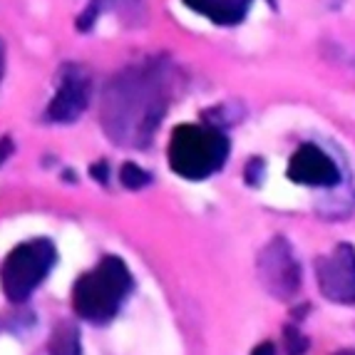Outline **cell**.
Here are the masks:
<instances>
[{"label": "cell", "mask_w": 355, "mask_h": 355, "mask_svg": "<svg viewBox=\"0 0 355 355\" xmlns=\"http://www.w3.org/2000/svg\"><path fill=\"white\" fill-rule=\"evenodd\" d=\"M172 70L142 62L114 75L102 95V127L119 147H144L169 107Z\"/></svg>", "instance_id": "1"}, {"label": "cell", "mask_w": 355, "mask_h": 355, "mask_svg": "<svg viewBox=\"0 0 355 355\" xmlns=\"http://www.w3.org/2000/svg\"><path fill=\"white\" fill-rule=\"evenodd\" d=\"M132 291V273L119 256H105L92 271L83 273L72 288V308L89 323H107Z\"/></svg>", "instance_id": "2"}, {"label": "cell", "mask_w": 355, "mask_h": 355, "mask_svg": "<svg viewBox=\"0 0 355 355\" xmlns=\"http://www.w3.org/2000/svg\"><path fill=\"white\" fill-rule=\"evenodd\" d=\"M166 157H169V166L179 177L202 182L224 166L229 157V139L219 127L179 125L172 132Z\"/></svg>", "instance_id": "3"}, {"label": "cell", "mask_w": 355, "mask_h": 355, "mask_svg": "<svg viewBox=\"0 0 355 355\" xmlns=\"http://www.w3.org/2000/svg\"><path fill=\"white\" fill-rule=\"evenodd\" d=\"M55 259H58V251L48 239H33L15 246L0 268V286L8 301H28L55 266Z\"/></svg>", "instance_id": "4"}, {"label": "cell", "mask_w": 355, "mask_h": 355, "mask_svg": "<svg viewBox=\"0 0 355 355\" xmlns=\"http://www.w3.org/2000/svg\"><path fill=\"white\" fill-rule=\"evenodd\" d=\"M259 281L268 296L276 301H288L296 296L298 286H301V266H298L296 254L291 249L286 239L276 236L263 246L259 254Z\"/></svg>", "instance_id": "5"}, {"label": "cell", "mask_w": 355, "mask_h": 355, "mask_svg": "<svg viewBox=\"0 0 355 355\" xmlns=\"http://www.w3.org/2000/svg\"><path fill=\"white\" fill-rule=\"evenodd\" d=\"M89 72L83 65H62L58 75V92L45 110V119L55 125H70L80 119L89 105Z\"/></svg>", "instance_id": "6"}, {"label": "cell", "mask_w": 355, "mask_h": 355, "mask_svg": "<svg viewBox=\"0 0 355 355\" xmlns=\"http://www.w3.org/2000/svg\"><path fill=\"white\" fill-rule=\"evenodd\" d=\"M320 293L333 303H355V249L350 243H338L331 254L320 256L315 263Z\"/></svg>", "instance_id": "7"}, {"label": "cell", "mask_w": 355, "mask_h": 355, "mask_svg": "<svg viewBox=\"0 0 355 355\" xmlns=\"http://www.w3.org/2000/svg\"><path fill=\"white\" fill-rule=\"evenodd\" d=\"M288 179L303 187H333L340 179V172L318 144H301L288 162Z\"/></svg>", "instance_id": "8"}, {"label": "cell", "mask_w": 355, "mask_h": 355, "mask_svg": "<svg viewBox=\"0 0 355 355\" xmlns=\"http://www.w3.org/2000/svg\"><path fill=\"white\" fill-rule=\"evenodd\" d=\"M184 6L216 25H239L246 18L251 0H184Z\"/></svg>", "instance_id": "9"}, {"label": "cell", "mask_w": 355, "mask_h": 355, "mask_svg": "<svg viewBox=\"0 0 355 355\" xmlns=\"http://www.w3.org/2000/svg\"><path fill=\"white\" fill-rule=\"evenodd\" d=\"M50 355H83V345H80V331L72 323H60L50 336L48 343Z\"/></svg>", "instance_id": "10"}, {"label": "cell", "mask_w": 355, "mask_h": 355, "mask_svg": "<svg viewBox=\"0 0 355 355\" xmlns=\"http://www.w3.org/2000/svg\"><path fill=\"white\" fill-rule=\"evenodd\" d=\"M119 182H122V187H127V189H142V187H147V184L152 182V174L144 172L142 166L127 162V164H122V169H119Z\"/></svg>", "instance_id": "11"}, {"label": "cell", "mask_w": 355, "mask_h": 355, "mask_svg": "<svg viewBox=\"0 0 355 355\" xmlns=\"http://www.w3.org/2000/svg\"><path fill=\"white\" fill-rule=\"evenodd\" d=\"M308 348V340L296 331V328H286V353L288 355H303Z\"/></svg>", "instance_id": "12"}, {"label": "cell", "mask_w": 355, "mask_h": 355, "mask_svg": "<svg viewBox=\"0 0 355 355\" xmlns=\"http://www.w3.org/2000/svg\"><path fill=\"white\" fill-rule=\"evenodd\" d=\"M261 166H263V164H261V159H251V164L246 166V182H249V184H251V182L259 184V179H256V177H259Z\"/></svg>", "instance_id": "13"}, {"label": "cell", "mask_w": 355, "mask_h": 355, "mask_svg": "<svg viewBox=\"0 0 355 355\" xmlns=\"http://www.w3.org/2000/svg\"><path fill=\"white\" fill-rule=\"evenodd\" d=\"M89 174H92V177H95L97 182L105 184L107 182V162H100V164L89 166Z\"/></svg>", "instance_id": "14"}, {"label": "cell", "mask_w": 355, "mask_h": 355, "mask_svg": "<svg viewBox=\"0 0 355 355\" xmlns=\"http://www.w3.org/2000/svg\"><path fill=\"white\" fill-rule=\"evenodd\" d=\"M10 154H12V139L10 137H3V139H0V164H3Z\"/></svg>", "instance_id": "15"}, {"label": "cell", "mask_w": 355, "mask_h": 355, "mask_svg": "<svg viewBox=\"0 0 355 355\" xmlns=\"http://www.w3.org/2000/svg\"><path fill=\"white\" fill-rule=\"evenodd\" d=\"M273 353H276L273 343H261V345H256L254 353H251V355H273Z\"/></svg>", "instance_id": "16"}, {"label": "cell", "mask_w": 355, "mask_h": 355, "mask_svg": "<svg viewBox=\"0 0 355 355\" xmlns=\"http://www.w3.org/2000/svg\"><path fill=\"white\" fill-rule=\"evenodd\" d=\"M3 72H6V45L0 40V80H3Z\"/></svg>", "instance_id": "17"}, {"label": "cell", "mask_w": 355, "mask_h": 355, "mask_svg": "<svg viewBox=\"0 0 355 355\" xmlns=\"http://www.w3.org/2000/svg\"><path fill=\"white\" fill-rule=\"evenodd\" d=\"M338 355H355V353H338Z\"/></svg>", "instance_id": "18"}, {"label": "cell", "mask_w": 355, "mask_h": 355, "mask_svg": "<svg viewBox=\"0 0 355 355\" xmlns=\"http://www.w3.org/2000/svg\"><path fill=\"white\" fill-rule=\"evenodd\" d=\"M0 331H3V323H0Z\"/></svg>", "instance_id": "19"}]
</instances>
